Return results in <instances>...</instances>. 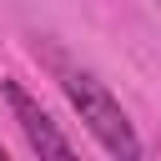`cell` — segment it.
<instances>
[{
	"label": "cell",
	"mask_w": 161,
	"mask_h": 161,
	"mask_svg": "<svg viewBox=\"0 0 161 161\" xmlns=\"http://www.w3.org/2000/svg\"><path fill=\"white\" fill-rule=\"evenodd\" d=\"M60 91H65V101L75 106V116L86 121V131H91L111 156H121V161H136V156H141V141H136L126 111L116 106V96H111L91 70H60Z\"/></svg>",
	"instance_id": "6da1fadb"
},
{
	"label": "cell",
	"mask_w": 161,
	"mask_h": 161,
	"mask_svg": "<svg viewBox=\"0 0 161 161\" xmlns=\"http://www.w3.org/2000/svg\"><path fill=\"white\" fill-rule=\"evenodd\" d=\"M5 101H10V111H15V121H20V131H25V141H30L35 156H70V151H75V146L60 136V126L45 116V106H40L20 80H10V75H5Z\"/></svg>",
	"instance_id": "7a4b0ae2"
},
{
	"label": "cell",
	"mask_w": 161,
	"mask_h": 161,
	"mask_svg": "<svg viewBox=\"0 0 161 161\" xmlns=\"http://www.w3.org/2000/svg\"><path fill=\"white\" fill-rule=\"evenodd\" d=\"M0 161H5V146H0Z\"/></svg>",
	"instance_id": "3957f363"
}]
</instances>
